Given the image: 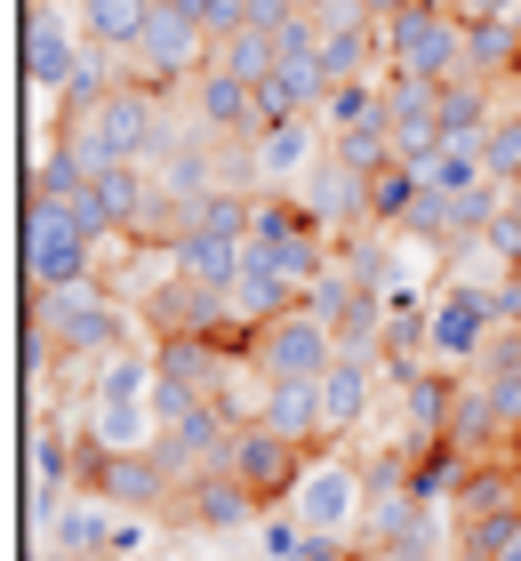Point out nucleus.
Wrapping results in <instances>:
<instances>
[{"instance_id": "20e7f679", "label": "nucleus", "mask_w": 521, "mask_h": 561, "mask_svg": "<svg viewBox=\"0 0 521 561\" xmlns=\"http://www.w3.org/2000/svg\"><path fill=\"white\" fill-rule=\"evenodd\" d=\"M385 33V72H409V81H457L465 72V16L450 9H401L377 24Z\"/></svg>"}, {"instance_id": "7ed1b4c3", "label": "nucleus", "mask_w": 521, "mask_h": 561, "mask_svg": "<svg viewBox=\"0 0 521 561\" xmlns=\"http://www.w3.org/2000/svg\"><path fill=\"white\" fill-rule=\"evenodd\" d=\"M290 514L313 529V538H361L370 529V481H361V457H337V449H313V466L297 481Z\"/></svg>"}, {"instance_id": "39448f33", "label": "nucleus", "mask_w": 521, "mask_h": 561, "mask_svg": "<svg viewBox=\"0 0 521 561\" xmlns=\"http://www.w3.org/2000/svg\"><path fill=\"white\" fill-rule=\"evenodd\" d=\"M208 65H217V41H208L185 9H169V0L152 9L145 41L128 48V81H145V89H161V96H169V89H193Z\"/></svg>"}, {"instance_id": "a211bd4d", "label": "nucleus", "mask_w": 521, "mask_h": 561, "mask_svg": "<svg viewBox=\"0 0 521 561\" xmlns=\"http://www.w3.org/2000/svg\"><path fill=\"white\" fill-rule=\"evenodd\" d=\"M385 57V33L377 24H353V33H329L321 41V72H329V89L337 81H370V65Z\"/></svg>"}, {"instance_id": "bb28decb", "label": "nucleus", "mask_w": 521, "mask_h": 561, "mask_svg": "<svg viewBox=\"0 0 521 561\" xmlns=\"http://www.w3.org/2000/svg\"><path fill=\"white\" fill-rule=\"evenodd\" d=\"M426 9H450V16H465V9H474V0H426Z\"/></svg>"}, {"instance_id": "412c9836", "label": "nucleus", "mask_w": 521, "mask_h": 561, "mask_svg": "<svg viewBox=\"0 0 521 561\" xmlns=\"http://www.w3.org/2000/svg\"><path fill=\"white\" fill-rule=\"evenodd\" d=\"M329 152L353 176H377V169H394V129H346V137H329Z\"/></svg>"}, {"instance_id": "4be33fe9", "label": "nucleus", "mask_w": 521, "mask_h": 561, "mask_svg": "<svg viewBox=\"0 0 521 561\" xmlns=\"http://www.w3.org/2000/svg\"><path fill=\"white\" fill-rule=\"evenodd\" d=\"M169 9H185L208 41H233V33L249 24V0H169Z\"/></svg>"}, {"instance_id": "5701e85b", "label": "nucleus", "mask_w": 521, "mask_h": 561, "mask_svg": "<svg viewBox=\"0 0 521 561\" xmlns=\"http://www.w3.org/2000/svg\"><path fill=\"white\" fill-rule=\"evenodd\" d=\"M482 249H489V257H498L506 273H521V209H513V201H506L498 217H489V233H482Z\"/></svg>"}, {"instance_id": "2eb2a0df", "label": "nucleus", "mask_w": 521, "mask_h": 561, "mask_svg": "<svg viewBox=\"0 0 521 561\" xmlns=\"http://www.w3.org/2000/svg\"><path fill=\"white\" fill-rule=\"evenodd\" d=\"M113 522H121L113 505L81 490V497H72V505H65V514L48 522V529H57V553H65V561H89V553L104 561V553H113Z\"/></svg>"}, {"instance_id": "aec40b11", "label": "nucleus", "mask_w": 521, "mask_h": 561, "mask_svg": "<svg viewBox=\"0 0 521 561\" xmlns=\"http://www.w3.org/2000/svg\"><path fill=\"white\" fill-rule=\"evenodd\" d=\"M482 169H489V185H521V113H498V129L482 137Z\"/></svg>"}, {"instance_id": "6e6552de", "label": "nucleus", "mask_w": 521, "mask_h": 561, "mask_svg": "<svg viewBox=\"0 0 521 561\" xmlns=\"http://www.w3.org/2000/svg\"><path fill=\"white\" fill-rule=\"evenodd\" d=\"M249 369L257 377H329L337 369V329L313 305H297V313L249 329Z\"/></svg>"}, {"instance_id": "f3484780", "label": "nucleus", "mask_w": 521, "mask_h": 561, "mask_svg": "<svg viewBox=\"0 0 521 561\" xmlns=\"http://www.w3.org/2000/svg\"><path fill=\"white\" fill-rule=\"evenodd\" d=\"M273 65H281V41L265 24H241L233 41H217V72H233V81H249V89H265Z\"/></svg>"}, {"instance_id": "f257e3e1", "label": "nucleus", "mask_w": 521, "mask_h": 561, "mask_svg": "<svg viewBox=\"0 0 521 561\" xmlns=\"http://www.w3.org/2000/svg\"><path fill=\"white\" fill-rule=\"evenodd\" d=\"M33 329L57 337L65 362H113L128 353V321L121 305L97 289V280H72V289H33Z\"/></svg>"}, {"instance_id": "0eeeda50", "label": "nucleus", "mask_w": 521, "mask_h": 561, "mask_svg": "<svg viewBox=\"0 0 521 561\" xmlns=\"http://www.w3.org/2000/svg\"><path fill=\"white\" fill-rule=\"evenodd\" d=\"M305 466H313V449H297L290 433H273V425H233V442H225V473L241 481V490L265 505V514L297 497Z\"/></svg>"}, {"instance_id": "a878e982", "label": "nucleus", "mask_w": 521, "mask_h": 561, "mask_svg": "<svg viewBox=\"0 0 521 561\" xmlns=\"http://www.w3.org/2000/svg\"><path fill=\"white\" fill-rule=\"evenodd\" d=\"M361 9H370V16L385 24V16H401V9H417V0H361Z\"/></svg>"}, {"instance_id": "ddd939ff", "label": "nucleus", "mask_w": 521, "mask_h": 561, "mask_svg": "<svg viewBox=\"0 0 521 561\" xmlns=\"http://www.w3.org/2000/svg\"><path fill=\"white\" fill-rule=\"evenodd\" d=\"M72 9H81L89 48H104V57H128V48L145 41V24H152V9H161V0H72Z\"/></svg>"}, {"instance_id": "dca6fc26", "label": "nucleus", "mask_w": 521, "mask_h": 561, "mask_svg": "<svg viewBox=\"0 0 521 561\" xmlns=\"http://www.w3.org/2000/svg\"><path fill=\"white\" fill-rule=\"evenodd\" d=\"M450 401H457V386L450 377H417V386H401V425H409V442H450Z\"/></svg>"}, {"instance_id": "9d476101", "label": "nucleus", "mask_w": 521, "mask_h": 561, "mask_svg": "<svg viewBox=\"0 0 521 561\" xmlns=\"http://www.w3.org/2000/svg\"><path fill=\"white\" fill-rule=\"evenodd\" d=\"M257 425L290 433L297 449H329V417H321V377H265Z\"/></svg>"}, {"instance_id": "f8f14e48", "label": "nucleus", "mask_w": 521, "mask_h": 561, "mask_svg": "<svg viewBox=\"0 0 521 561\" xmlns=\"http://www.w3.org/2000/svg\"><path fill=\"white\" fill-rule=\"evenodd\" d=\"M498 129V96H489V81H474V72H457V81H441V137L482 152V137Z\"/></svg>"}, {"instance_id": "423d86ee", "label": "nucleus", "mask_w": 521, "mask_h": 561, "mask_svg": "<svg viewBox=\"0 0 521 561\" xmlns=\"http://www.w3.org/2000/svg\"><path fill=\"white\" fill-rule=\"evenodd\" d=\"M426 337H433V369H482L498 345V297L482 280H450L426 305Z\"/></svg>"}, {"instance_id": "b1692460", "label": "nucleus", "mask_w": 521, "mask_h": 561, "mask_svg": "<svg viewBox=\"0 0 521 561\" xmlns=\"http://www.w3.org/2000/svg\"><path fill=\"white\" fill-rule=\"evenodd\" d=\"M305 546H313V529H305L297 514H281V522H265V553H273V561H305Z\"/></svg>"}, {"instance_id": "9b49d317", "label": "nucleus", "mask_w": 521, "mask_h": 561, "mask_svg": "<svg viewBox=\"0 0 521 561\" xmlns=\"http://www.w3.org/2000/svg\"><path fill=\"white\" fill-rule=\"evenodd\" d=\"M177 514H185L193 529H241V522L265 514V505H257V497L241 490V481H233V473L217 466V473H193L185 490H177Z\"/></svg>"}, {"instance_id": "cd10ccee", "label": "nucleus", "mask_w": 521, "mask_h": 561, "mask_svg": "<svg viewBox=\"0 0 521 561\" xmlns=\"http://www.w3.org/2000/svg\"><path fill=\"white\" fill-rule=\"evenodd\" d=\"M498 561H521V529H513V538H506V553H498Z\"/></svg>"}, {"instance_id": "6ab92c4d", "label": "nucleus", "mask_w": 521, "mask_h": 561, "mask_svg": "<svg viewBox=\"0 0 521 561\" xmlns=\"http://www.w3.org/2000/svg\"><path fill=\"white\" fill-rule=\"evenodd\" d=\"M417 193H426V185H417V169H377L370 176V225H377V233H409V209H417Z\"/></svg>"}, {"instance_id": "f03ea898", "label": "nucleus", "mask_w": 521, "mask_h": 561, "mask_svg": "<svg viewBox=\"0 0 521 561\" xmlns=\"http://www.w3.org/2000/svg\"><path fill=\"white\" fill-rule=\"evenodd\" d=\"M24 280L33 289H72V280H97V241L89 225L72 217V201H24Z\"/></svg>"}, {"instance_id": "4468645a", "label": "nucleus", "mask_w": 521, "mask_h": 561, "mask_svg": "<svg viewBox=\"0 0 521 561\" xmlns=\"http://www.w3.org/2000/svg\"><path fill=\"white\" fill-rule=\"evenodd\" d=\"M370 377L377 362H353V353H337V369L321 377V417H329V442H346V433L370 417Z\"/></svg>"}, {"instance_id": "393cba45", "label": "nucleus", "mask_w": 521, "mask_h": 561, "mask_svg": "<svg viewBox=\"0 0 521 561\" xmlns=\"http://www.w3.org/2000/svg\"><path fill=\"white\" fill-rule=\"evenodd\" d=\"M305 561H361V546H346V538H313Z\"/></svg>"}, {"instance_id": "1a4fd4ad", "label": "nucleus", "mask_w": 521, "mask_h": 561, "mask_svg": "<svg viewBox=\"0 0 521 561\" xmlns=\"http://www.w3.org/2000/svg\"><path fill=\"white\" fill-rule=\"evenodd\" d=\"M81 57H89L81 9H72V0H33V9H24V72H33V89L65 96Z\"/></svg>"}]
</instances>
